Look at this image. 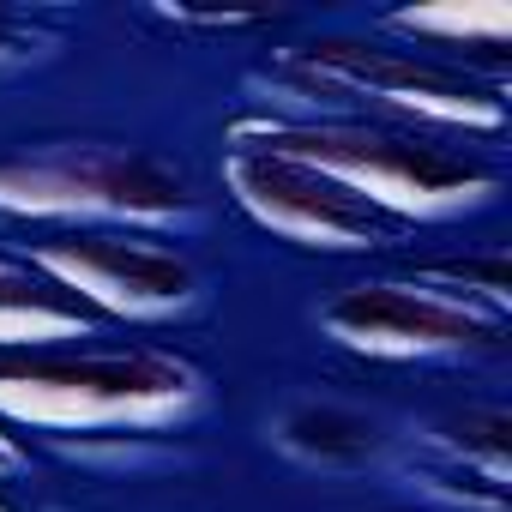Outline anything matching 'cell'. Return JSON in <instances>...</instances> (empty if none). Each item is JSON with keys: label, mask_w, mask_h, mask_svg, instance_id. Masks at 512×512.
<instances>
[{"label": "cell", "mask_w": 512, "mask_h": 512, "mask_svg": "<svg viewBox=\"0 0 512 512\" xmlns=\"http://www.w3.org/2000/svg\"><path fill=\"white\" fill-rule=\"evenodd\" d=\"M229 145H260L278 157H296L332 181H344L350 193H362L368 205H380L386 217L422 229L458 211H476L494 187L500 169L464 145L446 139H422V133H398V127H374V121H235Z\"/></svg>", "instance_id": "1"}, {"label": "cell", "mask_w": 512, "mask_h": 512, "mask_svg": "<svg viewBox=\"0 0 512 512\" xmlns=\"http://www.w3.org/2000/svg\"><path fill=\"white\" fill-rule=\"evenodd\" d=\"M278 79L344 121H374L422 139H500L506 103L494 85L470 79L464 67L416 49H386V43H350L326 37L278 61Z\"/></svg>", "instance_id": "2"}, {"label": "cell", "mask_w": 512, "mask_h": 512, "mask_svg": "<svg viewBox=\"0 0 512 512\" xmlns=\"http://www.w3.org/2000/svg\"><path fill=\"white\" fill-rule=\"evenodd\" d=\"M205 380L169 350H31L0 356V416L49 434H127L193 416Z\"/></svg>", "instance_id": "3"}, {"label": "cell", "mask_w": 512, "mask_h": 512, "mask_svg": "<svg viewBox=\"0 0 512 512\" xmlns=\"http://www.w3.org/2000/svg\"><path fill=\"white\" fill-rule=\"evenodd\" d=\"M199 205L193 175L139 145H43L0 157V217L37 229H145Z\"/></svg>", "instance_id": "4"}, {"label": "cell", "mask_w": 512, "mask_h": 512, "mask_svg": "<svg viewBox=\"0 0 512 512\" xmlns=\"http://www.w3.org/2000/svg\"><path fill=\"white\" fill-rule=\"evenodd\" d=\"M25 260L85 302L97 320H175L199 302V272L187 253L133 229H55L25 247Z\"/></svg>", "instance_id": "5"}, {"label": "cell", "mask_w": 512, "mask_h": 512, "mask_svg": "<svg viewBox=\"0 0 512 512\" xmlns=\"http://www.w3.org/2000/svg\"><path fill=\"white\" fill-rule=\"evenodd\" d=\"M223 187L260 229H272L278 241L314 247V253H368V247H392L410 235V223L386 217L344 181H332L296 157L260 151V145H229Z\"/></svg>", "instance_id": "6"}, {"label": "cell", "mask_w": 512, "mask_h": 512, "mask_svg": "<svg viewBox=\"0 0 512 512\" xmlns=\"http://www.w3.org/2000/svg\"><path fill=\"white\" fill-rule=\"evenodd\" d=\"M320 326L374 362H428V356H476L506 338V314L464 302L440 284H356L320 308Z\"/></svg>", "instance_id": "7"}, {"label": "cell", "mask_w": 512, "mask_h": 512, "mask_svg": "<svg viewBox=\"0 0 512 512\" xmlns=\"http://www.w3.org/2000/svg\"><path fill=\"white\" fill-rule=\"evenodd\" d=\"M103 320L73 302L61 284H49L31 260L0 253V356H31V350H61L73 338H91Z\"/></svg>", "instance_id": "8"}, {"label": "cell", "mask_w": 512, "mask_h": 512, "mask_svg": "<svg viewBox=\"0 0 512 512\" xmlns=\"http://www.w3.org/2000/svg\"><path fill=\"white\" fill-rule=\"evenodd\" d=\"M278 446L296 452V458H308V464L344 470V464L374 458L380 428L362 410H344V404H296V410L278 416Z\"/></svg>", "instance_id": "9"}, {"label": "cell", "mask_w": 512, "mask_h": 512, "mask_svg": "<svg viewBox=\"0 0 512 512\" xmlns=\"http://www.w3.org/2000/svg\"><path fill=\"white\" fill-rule=\"evenodd\" d=\"M392 31L428 43V49H470V55H506L512 37V7L500 0H464V7H416V13H392Z\"/></svg>", "instance_id": "10"}, {"label": "cell", "mask_w": 512, "mask_h": 512, "mask_svg": "<svg viewBox=\"0 0 512 512\" xmlns=\"http://www.w3.org/2000/svg\"><path fill=\"white\" fill-rule=\"evenodd\" d=\"M31 55H37V25L25 13H13V7H0V73L31 61Z\"/></svg>", "instance_id": "11"}, {"label": "cell", "mask_w": 512, "mask_h": 512, "mask_svg": "<svg viewBox=\"0 0 512 512\" xmlns=\"http://www.w3.org/2000/svg\"><path fill=\"white\" fill-rule=\"evenodd\" d=\"M19 464H25V452H19L7 434H0V476H7V470H19Z\"/></svg>", "instance_id": "12"}, {"label": "cell", "mask_w": 512, "mask_h": 512, "mask_svg": "<svg viewBox=\"0 0 512 512\" xmlns=\"http://www.w3.org/2000/svg\"><path fill=\"white\" fill-rule=\"evenodd\" d=\"M0 512H13V506H7V500H0Z\"/></svg>", "instance_id": "13"}]
</instances>
